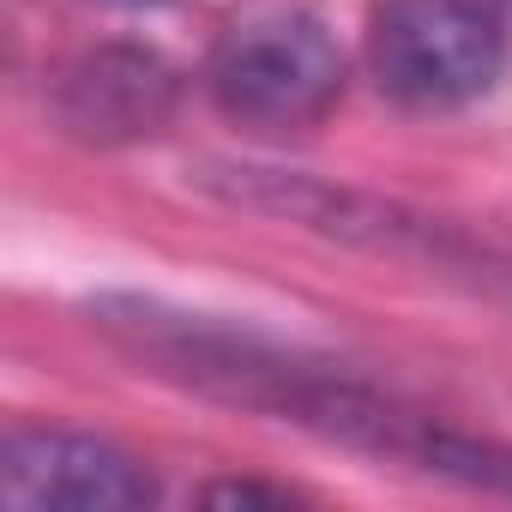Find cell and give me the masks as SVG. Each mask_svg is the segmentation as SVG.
I'll return each instance as SVG.
<instances>
[{"instance_id":"cell-1","label":"cell","mask_w":512,"mask_h":512,"mask_svg":"<svg viewBox=\"0 0 512 512\" xmlns=\"http://www.w3.org/2000/svg\"><path fill=\"white\" fill-rule=\"evenodd\" d=\"M344 91V55L308 13H260L211 55V97L235 127L296 133L314 127Z\"/></svg>"},{"instance_id":"cell-2","label":"cell","mask_w":512,"mask_h":512,"mask_svg":"<svg viewBox=\"0 0 512 512\" xmlns=\"http://www.w3.org/2000/svg\"><path fill=\"white\" fill-rule=\"evenodd\" d=\"M368 55L404 109H458L500 79L506 37L482 0H386Z\"/></svg>"},{"instance_id":"cell-3","label":"cell","mask_w":512,"mask_h":512,"mask_svg":"<svg viewBox=\"0 0 512 512\" xmlns=\"http://www.w3.org/2000/svg\"><path fill=\"white\" fill-rule=\"evenodd\" d=\"M193 181L205 193H217L223 205L266 211V217H284V223H302V229H320V235H338V241H356L374 253H422L434 266H476L470 247L446 223L416 217V211L374 199V193H356V187H332V181L260 169V163H199Z\"/></svg>"},{"instance_id":"cell-4","label":"cell","mask_w":512,"mask_h":512,"mask_svg":"<svg viewBox=\"0 0 512 512\" xmlns=\"http://www.w3.org/2000/svg\"><path fill=\"white\" fill-rule=\"evenodd\" d=\"M151 500L157 476L97 434L19 428L0 446V506L7 512H139Z\"/></svg>"},{"instance_id":"cell-5","label":"cell","mask_w":512,"mask_h":512,"mask_svg":"<svg viewBox=\"0 0 512 512\" xmlns=\"http://www.w3.org/2000/svg\"><path fill=\"white\" fill-rule=\"evenodd\" d=\"M169 103H175V73L145 49H97L73 61L61 79L67 133L97 145H127L157 133L169 121Z\"/></svg>"},{"instance_id":"cell-6","label":"cell","mask_w":512,"mask_h":512,"mask_svg":"<svg viewBox=\"0 0 512 512\" xmlns=\"http://www.w3.org/2000/svg\"><path fill=\"white\" fill-rule=\"evenodd\" d=\"M199 500H205V506H272V512L296 506L290 488H266V482H211Z\"/></svg>"}]
</instances>
